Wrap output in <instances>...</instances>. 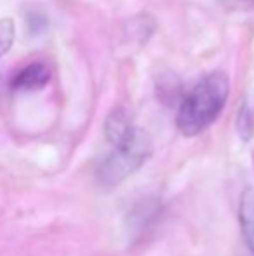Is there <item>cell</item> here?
Returning <instances> with one entry per match:
<instances>
[{"instance_id": "6da1fadb", "label": "cell", "mask_w": 254, "mask_h": 256, "mask_svg": "<svg viewBox=\"0 0 254 256\" xmlns=\"http://www.w3.org/2000/svg\"><path fill=\"white\" fill-rule=\"evenodd\" d=\"M230 92L227 74L214 72L195 84L180 104L176 126L183 136H197L206 131L223 110Z\"/></svg>"}, {"instance_id": "7a4b0ae2", "label": "cell", "mask_w": 254, "mask_h": 256, "mask_svg": "<svg viewBox=\"0 0 254 256\" xmlns=\"http://www.w3.org/2000/svg\"><path fill=\"white\" fill-rule=\"evenodd\" d=\"M152 150V140L146 134V131L134 128L131 134L113 143L112 152L101 160L96 171L99 185H103L105 188L119 186L148 160Z\"/></svg>"}, {"instance_id": "3957f363", "label": "cell", "mask_w": 254, "mask_h": 256, "mask_svg": "<svg viewBox=\"0 0 254 256\" xmlns=\"http://www.w3.org/2000/svg\"><path fill=\"white\" fill-rule=\"evenodd\" d=\"M51 78V70L44 63H31L19 70L12 78V88L21 89V91H33L40 89Z\"/></svg>"}, {"instance_id": "277c9868", "label": "cell", "mask_w": 254, "mask_h": 256, "mask_svg": "<svg viewBox=\"0 0 254 256\" xmlns=\"http://www.w3.org/2000/svg\"><path fill=\"white\" fill-rule=\"evenodd\" d=\"M239 223L246 246L254 254V188H246L239 204Z\"/></svg>"}, {"instance_id": "5b68a950", "label": "cell", "mask_w": 254, "mask_h": 256, "mask_svg": "<svg viewBox=\"0 0 254 256\" xmlns=\"http://www.w3.org/2000/svg\"><path fill=\"white\" fill-rule=\"evenodd\" d=\"M134 128L136 126L132 124L131 115H129L124 108H115V110L108 115V118H106V122H105L106 140L110 142V145H113V143L124 140L127 134H131Z\"/></svg>"}, {"instance_id": "8992f818", "label": "cell", "mask_w": 254, "mask_h": 256, "mask_svg": "<svg viewBox=\"0 0 254 256\" xmlns=\"http://www.w3.org/2000/svg\"><path fill=\"white\" fill-rule=\"evenodd\" d=\"M14 42V21L9 18L0 20V58L10 49Z\"/></svg>"}, {"instance_id": "52a82bcc", "label": "cell", "mask_w": 254, "mask_h": 256, "mask_svg": "<svg viewBox=\"0 0 254 256\" xmlns=\"http://www.w3.org/2000/svg\"><path fill=\"white\" fill-rule=\"evenodd\" d=\"M221 4L232 10H254V0H221Z\"/></svg>"}]
</instances>
